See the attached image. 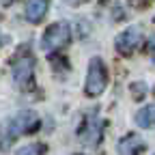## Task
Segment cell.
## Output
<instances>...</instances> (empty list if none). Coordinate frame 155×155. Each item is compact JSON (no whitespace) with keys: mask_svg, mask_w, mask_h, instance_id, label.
Wrapping results in <instances>:
<instances>
[{"mask_svg":"<svg viewBox=\"0 0 155 155\" xmlns=\"http://www.w3.org/2000/svg\"><path fill=\"white\" fill-rule=\"evenodd\" d=\"M108 86V69L104 65L101 58H93V61L88 63V73H86V95L91 97H97L101 95Z\"/></svg>","mask_w":155,"mask_h":155,"instance_id":"cell-1","label":"cell"},{"mask_svg":"<svg viewBox=\"0 0 155 155\" xmlns=\"http://www.w3.org/2000/svg\"><path fill=\"white\" fill-rule=\"evenodd\" d=\"M32 73H35V56L22 50L11 61V75L22 88H28V84L32 82Z\"/></svg>","mask_w":155,"mask_h":155,"instance_id":"cell-2","label":"cell"},{"mask_svg":"<svg viewBox=\"0 0 155 155\" xmlns=\"http://www.w3.org/2000/svg\"><path fill=\"white\" fill-rule=\"evenodd\" d=\"M71 39V28L69 24L65 22H56L52 24L45 32H43V39H41V48L45 52H56V50H63Z\"/></svg>","mask_w":155,"mask_h":155,"instance_id":"cell-3","label":"cell"},{"mask_svg":"<svg viewBox=\"0 0 155 155\" xmlns=\"http://www.w3.org/2000/svg\"><path fill=\"white\" fill-rule=\"evenodd\" d=\"M39 127V116L32 112V110H24V112H19L15 114L9 127H7V134L11 136V138H15V136H22V134H30Z\"/></svg>","mask_w":155,"mask_h":155,"instance_id":"cell-4","label":"cell"},{"mask_svg":"<svg viewBox=\"0 0 155 155\" xmlns=\"http://www.w3.org/2000/svg\"><path fill=\"white\" fill-rule=\"evenodd\" d=\"M114 45H116V50H119V54H123V56L134 54L142 45V30L138 26H129L127 30H123L119 37H116Z\"/></svg>","mask_w":155,"mask_h":155,"instance_id":"cell-5","label":"cell"},{"mask_svg":"<svg viewBox=\"0 0 155 155\" xmlns=\"http://www.w3.org/2000/svg\"><path fill=\"white\" fill-rule=\"evenodd\" d=\"M48 13V0H28L26 2V19L32 24L41 22L43 15Z\"/></svg>","mask_w":155,"mask_h":155,"instance_id":"cell-6","label":"cell"},{"mask_svg":"<svg viewBox=\"0 0 155 155\" xmlns=\"http://www.w3.org/2000/svg\"><path fill=\"white\" fill-rule=\"evenodd\" d=\"M80 138L88 144H97L101 140V123H97V121H88L86 127L80 131Z\"/></svg>","mask_w":155,"mask_h":155,"instance_id":"cell-7","label":"cell"},{"mask_svg":"<svg viewBox=\"0 0 155 155\" xmlns=\"http://www.w3.org/2000/svg\"><path fill=\"white\" fill-rule=\"evenodd\" d=\"M142 149H144V142L140 138H136V136H127V138H123L121 144H119V151L123 155H134V153H138Z\"/></svg>","mask_w":155,"mask_h":155,"instance_id":"cell-8","label":"cell"},{"mask_svg":"<svg viewBox=\"0 0 155 155\" xmlns=\"http://www.w3.org/2000/svg\"><path fill=\"white\" fill-rule=\"evenodd\" d=\"M136 123L140 127H144V129L155 127V106H144L138 114H136Z\"/></svg>","mask_w":155,"mask_h":155,"instance_id":"cell-9","label":"cell"},{"mask_svg":"<svg viewBox=\"0 0 155 155\" xmlns=\"http://www.w3.org/2000/svg\"><path fill=\"white\" fill-rule=\"evenodd\" d=\"M15 155H45V144H26L17 149Z\"/></svg>","mask_w":155,"mask_h":155,"instance_id":"cell-10","label":"cell"},{"mask_svg":"<svg viewBox=\"0 0 155 155\" xmlns=\"http://www.w3.org/2000/svg\"><path fill=\"white\" fill-rule=\"evenodd\" d=\"M131 91H134V95H136V97H144V93H147V88H144V84H142V82H140V84H138V82L131 84Z\"/></svg>","mask_w":155,"mask_h":155,"instance_id":"cell-11","label":"cell"},{"mask_svg":"<svg viewBox=\"0 0 155 155\" xmlns=\"http://www.w3.org/2000/svg\"><path fill=\"white\" fill-rule=\"evenodd\" d=\"M151 56H153V63H155V37L151 39Z\"/></svg>","mask_w":155,"mask_h":155,"instance_id":"cell-12","label":"cell"},{"mask_svg":"<svg viewBox=\"0 0 155 155\" xmlns=\"http://www.w3.org/2000/svg\"><path fill=\"white\" fill-rule=\"evenodd\" d=\"M11 2H15V0H2V5H11Z\"/></svg>","mask_w":155,"mask_h":155,"instance_id":"cell-13","label":"cell"}]
</instances>
